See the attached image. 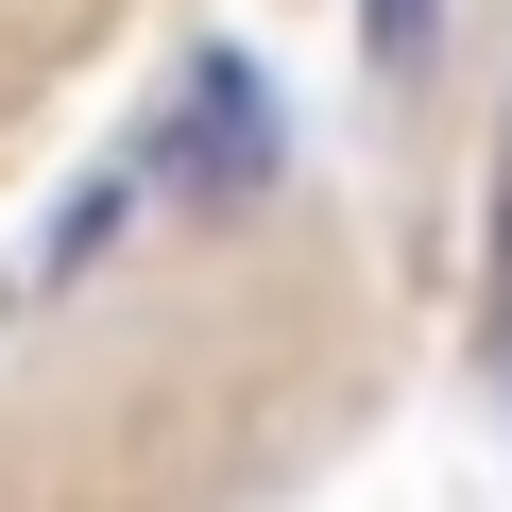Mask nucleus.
<instances>
[{
  "mask_svg": "<svg viewBox=\"0 0 512 512\" xmlns=\"http://www.w3.org/2000/svg\"><path fill=\"white\" fill-rule=\"evenodd\" d=\"M427 35H444L427 0H376V69H427Z\"/></svg>",
  "mask_w": 512,
  "mask_h": 512,
  "instance_id": "obj_1",
  "label": "nucleus"
}]
</instances>
